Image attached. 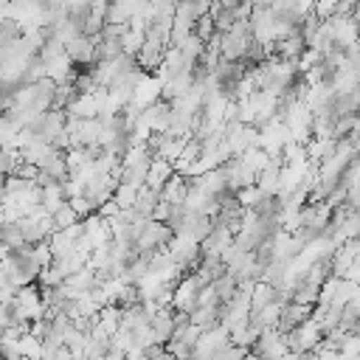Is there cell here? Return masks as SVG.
Returning a JSON list of instances; mask_svg holds the SVG:
<instances>
[{
	"mask_svg": "<svg viewBox=\"0 0 360 360\" xmlns=\"http://www.w3.org/2000/svg\"><path fill=\"white\" fill-rule=\"evenodd\" d=\"M20 37H22L20 20H14V17H0V48L17 42Z\"/></svg>",
	"mask_w": 360,
	"mask_h": 360,
	"instance_id": "1",
	"label": "cell"
}]
</instances>
